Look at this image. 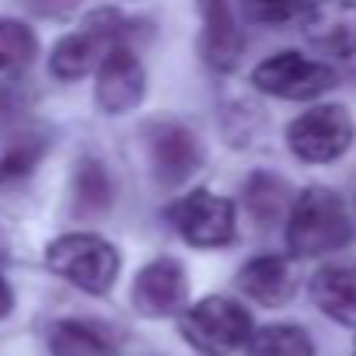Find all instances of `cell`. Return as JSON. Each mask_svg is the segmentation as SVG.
Returning <instances> with one entry per match:
<instances>
[{
    "mask_svg": "<svg viewBox=\"0 0 356 356\" xmlns=\"http://www.w3.org/2000/svg\"><path fill=\"white\" fill-rule=\"evenodd\" d=\"M203 15V60L213 70H234L245 56V32L231 11V0H196Z\"/></svg>",
    "mask_w": 356,
    "mask_h": 356,
    "instance_id": "12",
    "label": "cell"
},
{
    "mask_svg": "<svg viewBox=\"0 0 356 356\" xmlns=\"http://www.w3.org/2000/svg\"><path fill=\"white\" fill-rule=\"evenodd\" d=\"M311 300L339 325H356V266H325L311 276Z\"/></svg>",
    "mask_w": 356,
    "mask_h": 356,
    "instance_id": "14",
    "label": "cell"
},
{
    "mask_svg": "<svg viewBox=\"0 0 356 356\" xmlns=\"http://www.w3.org/2000/svg\"><path fill=\"white\" fill-rule=\"evenodd\" d=\"M241 8L252 25H283L307 8V0H241Z\"/></svg>",
    "mask_w": 356,
    "mask_h": 356,
    "instance_id": "21",
    "label": "cell"
},
{
    "mask_svg": "<svg viewBox=\"0 0 356 356\" xmlns=\"http://www.w3.org/2000/svg\"><path fill=\"white\" fill-rule=\"evenodd\" d=\"M353 356H356V346H353Z\"/></svg>",
    "mask_w": 356,
    "mask_h": 356,
    "instance_id": "24",
    "label": "cell"
},
{
    "mask_svg": "<svg viewBox=\"0 0 356 356\" xmlns=\"http://www.w3.org/2000/svg\"><path fill=\"white\" fill-rule=\"evenodd\" d=\"M356 140V119L346 105H318L286 126V147L307 164L339 161Z\"/></svg>",
    "mask_w": 356,
    "mask_h": 356,
    "instance_id": "5",
    "label": "cell"
},
{
    "mask_svg": "<svg viewBox=\"0 0 356 356\" xmlns=\"http://www.w3.org/2000/svg\"><path fill=\"white\" fill-rule=\"evenodd\" d=\"M11 304H15V297H11V286L0 280V318H8L11 314Z\"/></svg>",
    "mask_w": 356,
    "mask_h": 356,
    "instance_id": "23",
    "label": "cell"
},
{
    "mask_svg": "<svg viewBox=\"0 0 356 356\" xmlns=\"http://www.w3.org/2000/svg\"><path fill=\"white\" fill-rule=\"evenodd\" d=\"M168 220L193 248H224L234 241V231H238L234 203L207 189H196L186 200H178L168 210Z\"/></svg>",
    "mask_w": 356,
    "mask_h": 356,
    "instance_id": "7",
    "label": "cell"
},
{
    "mask_svg": "<svg viewBox=\"0 0 356 356\" xmlns=\"http://www.w3.org/2000/svg\"><path fill=\"white\" fill-rule=\"evenodd\" d=\"M147 95V74L143 63L136 60L133 49L115 46L102 63H98V84H95V98L98 108L105 115H126L133 112Z\"/></svg>",
    "mask_w": 356,
    "mask_h": 356,
    "instance_id": "10",
    "label": "cell"
},
{
    "mask_svg": "<svg viewBox=\"0 0 356 356\" xmlns=\"http://www.w3.org/2000/svg\"><path fill=\"white\" fill-rule=\"evenodd\" d=\"M46 266L63 276L67 283L81 286L84 293H108L119 280V252L112 241L98 238V234H63L56 241H49L46 248Z\"/></svg>",
    "mask_w": 356,
    "mask_h": 356,
    "instance_id": "2",
    "label": "cell"
},
{
    "mask_svg": "<svg viewBox=\"0 0 356 356\" xmlns=\"http://www.w3.org/2000/svg\"><path fill=\"white\" fill-rule=\"evenodd\" d=\"M248 356H314V342L300 325H266L248 335Z\"/></svg>",
    "mask_w": 356,
    "mask_h": 356,
    "instance_id": "18",
    "label": "cell"
},
{
    "mask_svg": "<svg viewBox=\"0 0 356 356\" xmlns=\"http://www.w3.org/2000/svg\"><path fill=\"white\" fill-rule=\"evenodd\" d=\"M238 286L262 307H283L297 293V269L286 255H259L241 266Z\"/></svg>",
    "mask_w": 356,
    "mask_h": 356,
    "instance_id": "13",
    "label": "cell"
},
{
    "mask_svg": "<svg viewBox=\"0 0 356 356\" xmlns=\"http://www.w3.org/2000/svg\"><path fill=\"white\" fill-rule=\"evenodd\" d=\"M252 84L262 95L286 98V102H311L335 88V70L321 60H307L304 53H276L252 70Z\"/></svg>",
    "mask_w": 356,
    "mask_h": 356,
    "instance_id": "6",
    "label": "cell"
},
{
    "mask_svg": "<svg viewBox=\"0 0 356 356\" xmlns=\"http://www.w3.org/2000/svg\"><path fill=\"white\" fill-rule=\"evenodd\" d=\"M49 353L53 356H112L115 342L108 328H102L98 321L63 318L49 328Z\"/></svg>",
    "mask_w": 356,
    "mask_h": 356,
    "instance_id": "16",
    "label": "cell"
},
{
    "mask_svg": "<svg viewBox=\"0 0 356 356\" xmlns=\"http://www.w3.org/2000/svg\"><path fill=\"white\" fill-rule=\"evenodd\" d=\"M245 207H248V213L259 227H273L290 207V186L280 175L255 171L245 182Z\"/></svg>",
    "mask_w": 356,
    "mask_h": 356,
    "instance_id": "17",
    "label": "cell"
},
{
    "mask_svg": "<svg viewBox=\"0 0 356 356\" xmlns=\"http://www.w3.org/2000/svg\"><path fill=\"white\" fill-rule=\"evenodd\" d=\"M189 297V280L178 259H154L133 280V307L147 318L175 314Z\"/></svg>",
    "mask_w": 356,
    "mask_h": 356,
    "instance_id": "11",
    "label": "cell"
},
{
    "mask_svg": "<svg viewBox=\"0 0 356 356\" xmlns=\"http://www.w3.org/2000/svg\"><path fill=\"white\" fill-rule=\"evenodd\" d=\"M129 32V22L119 15V11H95L84 29L63 35L56 46H53V56H49V70L53 77L60 81H77L84 74H91L115 46H122Z\"/></svg>",
    "mask_w": 356,
    "mask_h": 356,
    "instance_id": "4",
    "label": "cell"
},
{
    "mask_svg": "<svg viewBox=\"0 0 356 356\" xmlns=\"http://www.w3.org/2000/svg\"><path fill=\"white\" fill-rule=\"evenodd\" d=\"M349 241H353V220L346 203L332 189L311 186L293 200L286 220V248L297 259H318L346 248Z\"/></svg>",
    "mask_w": 356,
    "mask_h": 356,
    "instance_id": "1",
    "label": "cell"
},
{
    "mask_svg": "<svg viewBox=\"0 0 356 356\" xmlns=\"http://www.w3.org/2000/svg\"><path fill=\"white\" fill-rule=\"evenodd\" d=\"M46 150H49V143L42 136H22L18 143H11L0 154V186L25 182V178L39 168V161L46 157Z\"/></svg>",
    "mask_w": 356,
    "mask_h": 356,
    "instance_id": "20",
    "label": "cell"
},
{
    "mask_svg": "<svg viewBox=\"0 0 356 356\" xmlns=\"http://www.w3.org/2000/svg\"><path fill=\"white\" fill-rule=\"evenodd\" d=\"M182 339L203 356H227L252 335V314L231 297H203L178 321Z\"/></svg>",
    "mask_w": 356,
    "mask_h": 356,
    "instance_id": "3",
    "label": "cell"
},
{
    "mask_svg": "<svg viewBox=\"0 0 356 356\" xmlns=\"http://www.w3.org/2000/svg\"><path fill=\"white\" fill-rule=\"evenodd\" d=\"M39 53V39L25 22L0 18V74H15L29 67Z\"/></svg>",
    "mask_w": 356,
    "mask_h": 356,
    "instance_id": "19",
    "label": "cell"
},
{
    "mask_svg": "<svg viewBox=\"0 0 356 356\" xmlns=\"http://www.w3.org/2000/svg\"><path fill=\"white\" fill-rule=\"evenodd\" d=\"M70 196H74V213H81V217H102V213L112 210L115 186H112L108 168H105L95 154H84V157L74 164Z\"/></svg>",
    "mask_w": 356,
    "mask_h": 356,
    "instance_id": "15",
    "label": "cell"
},
{
    "mask_svg": "<svg viewBox=\"0 0 356 356\" xmlns=\"http://www.w3.org/2000/svg\"><path fill=\"white\" fill-rule=\"evenodd\" d=\"M147 157H150L154 182L161 189H175L200 171L203 143L182 122H150L147 126Z\"/></svg>",
    "mask_w": 356,
    "mask_h": 356,
    "instance_id": "8",
    "label": "cell"
},
{
    "mask_svg": "<svg viewBox=\"0 0 356 356\" xmlns=\"http://www.w3.org/2000/svg\"><path fill=\"white\" fill-rule=\"evenodd\" d=\"M304 42L321 56L356 53V0H311L300 18Z\"/></svg>",
    "mask_w": 356,
    "mask_h": 356,
    "instance_id": "9",
    "label": "cell"
},
{
    "mask_svg": "<svg viewBox=\"0 0 356 356\" xmlns=\"http://www.w3.org/2000/svg\"><path fill=\"white\" fill-rule=\"evenodd\" d=\"M32 4H35L42 15H56V11H67L74 0H32Z\"/></svg>",
    "mask_w": 356,
    "mask_h": 356,
    "instance_id": "22",
    "label": "cell"
}]
</instances>
